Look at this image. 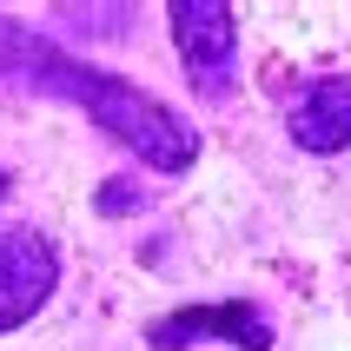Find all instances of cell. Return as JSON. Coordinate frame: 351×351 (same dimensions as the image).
Instances as JSON below:
<instances>
[{
    "instance_id": "cell-3",
    "label": "cell",
    "mask_w": 351,
    "mask_h": 351,
    "mask_svg": "<svg viewBox=\"0 0 351 351\" xmlns=\"http://www.w3.org/2000/svg\"><path fill=\"white\" fill-rule=\"evenodd\" d=\"M239 345V351H272V318L252 298H219V305H179V312L146 325L153 351H193V345Z\"/></svg>"
},
{
    "instance_id": "cell-1",
    "label": "cell",
    "mask_w": 351,
    "mask_h": 351,
    "mask_svg": "<svg viewBox=\"0 0 351 351\" xmlns=\"http://www.w3.org/2000/svg\"><path fill=\"white\" fill-rule=\"evenodd\" d=\"M27 86L86 106L99 133H113L119 146H126L139 166H153V173H186L199 159V126L186 113H173L166 99H153L146 86H133V80H119V73H99V66L66 60L60 47H47V40H40V53H34Z\"/></svg>"
},
{
    "instance_id": "cell-4",
    "label": "cell",
    "mask_w": 351,
    "mask_h": 351,
    "mask_svg": "<svg viewBox=\"0 0 351 351\" xmlns=\"http://www.w3.org/2000/svg\"><path fill=\"white\" fill-rule=\"evenodd\" d=\"M60 252L40 226H0V332H20L53 298Z\"/></svg>"
},
{
    "instance_id": "cell-5",
    "label": "cell",
    "mask_w": 351,
    "mask_h": 351,
    "mask_svg": "<svg viewBox=\"0 0 351 351\" xmlns=\"http://www.w3.org/2000/svg\"><path fill=\"white\" fill-rule=\"evenodd\" d=\"M285 126H292V146H305V153H345L351 146V73L312 80L292 99Z\"/></svg>"
},
{
    "instance_id": "cell-6",
    "label": "cell",
    "mask_w": 351,
    "mask_h": 351,
    "mask_svg": "<svg viewBox=\"0 0 351 351\" xmlns=\"http://www.w3.org/2000/svg\"><path fill=\"white\" fill-rule=\"evenodd\" d=\"M34 53H40V34L14 27V20H0V86H27Z\"/></svg>"
},
{
    "instance_id": "cell-2",
    "label": "cell",
    "mask_w": 351,
    "mask_h": 351,
    "mask_svg": "<svg viewBox=\"0 0 351 351\" xmlns=\"http://www.w3.org/2000/svg\"><path fill=\"white\" fill-rule=\"evenodd\" d=\"M173 40L179 60H186V80H193L199 99H232V66H239V20L226 0H173Z\"/></svg>"
},
{
    "instance_id": "cell-7",
    "label": "cell",
    "mask_w": 351,
    "mask_h": 351,
    "mask_svg": "<svg viewBox=\"0 0 351 351\" xmlns=\"http://www.w3.org/2000/svg\"><path fill=\"white\" fill-rule=\"evenodd\" d=\"M93 206H99L106 219H133L139 206H146V186H139V179H126V173H119V179H99Z\"/></svg>"
}]
</instances>
